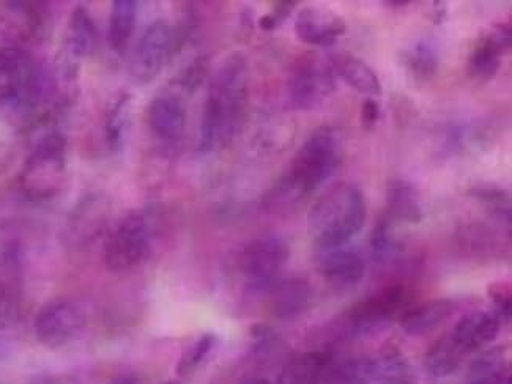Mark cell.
Masks as SVG:
<instances>
[{"label": "cell", "instance_id": "6da1fadb", "mask_svg": "<svg viewBox=\"0 0 512 384\" xmlns=\"http://www.w3.org/2000/svg\"><path fill=\"white\" fill-rule=\"evenodd\" d=\"M248 93V60L242 52H232L219 63L208 85L197 136L199 152H216L234 141L245 122Z\"/></svg>", "mask_w": 512, "mask_h": 384}, {"label": "cell", "instance_id": "7a4b0ae2", "mask_svg": "<svg viewBox=\"0 0 512 384\" xmlns=\"http://www.w3.org/2000/svg\"><path fill=\"white\" fill-rule=\"evenodd\" d=\"M338 166V137L330 126H320L301 145L286 174L268 192L265 208L273 213L294 210L330 180Z\"/></svg>", "mask_w": 512, "mask_h": 384}, {"label": "cell", "instance_id": "3957f363", "mask_svg": "<svg viewBox=\"0 0 512 384\" xmlns=\"http://www.w3.org/2000/svg\"><path fill=\"white\" fill-rule=\"evenodd\" d=\"M366 216V200L358 186L334 185L309 211L312 243L320 252L341 248L363 229Z\"/></svg>", "mask_w": 512, "mask_h": 384}, {"label": "cell", "instance_id": "277c9868", "mask_svg": "<svg viewBox=\"0 0 512 384\" xmlns=\"http://www.w3.org/2000/svg\"><path fill=\"white\" fill-rule=\"evenodd\" d=\"M68 174V147L64 134H45L27 156L19 186L30 200H46L56 197Z\"/></svg>", "mask_w": 512, "mask_h": 384}, {"label": "cell", "instance_id": "5b68a950", "mask_svg": "<svg viewBox=\"0 0 512 384\" xmlns=\"http://www.w3.org/2000/svg\"><path fill=\"white\" fill-rule=\"evenodd\" d=\"M407 306L405 288L394 285L377 295L358 301L349 307L336 322V331L342 339H360L380 333L393 322Z\"/></svg>", "mask_w": 512, "mask_h": 384}, {"label": "cell", "instance_id": "8992f818", "mask_svg": "<svg viewBox=\"0 0 512 384\" xmlns=\"http://www.w3.org/2000/svg\"><path fill=\"white\" fill-rule=\"evenodd\" d=\"M43 92V73L29 51L0 46V104L32 108Z\"/></svg>", "mask_w": 512, "mask_h": 384}, {"label": "cell", "instance_id": "52a82bcc", "mask_svg": "<svg viewBox=\"0 0 512 384\" xmlns=\"http://www.w3.org/2000/svg\"><path fill=\"white\" fill-rule=\"evenodd\" d=\"M51 12L48 5L32 0H8L0 4V41L8 48L29 51L48 38Z\"/></svg>", "mask_w": 512, "mask_h": 384}, {"label": "cell", "instance_id": "ba28073f", "mask_svg": "<svg viewBox=\"0 0 512 384\" xmlns=\"http://www.w3.org/2000/svg\"><path fill=\"white\" fill-rule=\"evenodd\" d=\"M289 257V244L279 237L257 238L246 244L238 260L246 287L251 292H270L281 281Z\"/></svg>", "mask_w": 512, "mask_h": 384}, {"label": "cell", "instance_id": "9c48e42d", "mask_svg": "<svg viewBox=\"0 0 512 384\" xmlns=\"http://www.w3.org/2000/svg\"><path fill=\"white\" fill-rule=\"evenodd\" d=\"M150 249L149 222L141 213H130L117 224L104 246V263L114 273L133 270Z\"/></svg>", "mask_w": 512, "mask_h": 384}, {"label": "cell", "instance_id": "30bf717a", "mask_svg": "<svg viewBox=\"0 0 512 384\" xmlns=\"http://www.w3.org/2000/svg\"><path fill=\"white\" fill-rule=\"evenodd\" d=\"M86 325V314L75 301H49L35 317V336L45 347L64 348L81 336Z\"/></svg>", "mask_w": 512, "mask_h": 384}, {"label": "cell", "instance_id": "8fae6325", "mask_svg": "<svg viewBox=\"0 0 512 384\" xmlns=\"http://www.w3.org/2000/svg\"><path fill=\"white\" fill-rule=\"evenodd\" d=\"M169 59H172V27L164 19H156L134 46L128 65L130 76L138 84H150L160 76Z\"/></svg>", "mask_w": 512, "mask_h": 384}, {"label": "cell", "instance_id": "7c38bea8", "mask_svg": "<svg viewBox=\"0 0 512 384\" xmlns=\"http://www.w3.org/2000/svg\"><path fill=\"white\" fill-rule=\"evenodd\" d=\"M331 62L305 59L295 68L289 82L290 103L298 111H312L336 90Z\"/></svg>", "mask_w": 512, "mask_h": 384}, {"label": "cell", "instance_id": "4fadbf2b", "mask_svg": "<svg viewBox=\"0 0 512 384\" xmlns=\"http://www.w3.org/2000/svg\"><path fill=\"white\" fill-rule=\"evenodd\" d=\"M186 101L180 93L164 92L156 95L147 109V123L153 136L161 144H179L186 128Z\"/></svg>", "mask_w": 512, "mask_h": 384}, {"label": "cell", "instance_id": "5bb4252c", "mask_svg": "<svg viewBox=\"0 0 512 384\" xmlns=\"http://www.w3.org/2000/svg\"><path fill=\"white\" fill-rule=\"evenodd\" d=\"M512 43L511 24H497L494 29L481 35L468 57V74L476 81L486 82L500 70L501 57Z\"/></svg>", "mask_w": 512, "mask_h": 384}, {"label": "cell", "instance_id": "9a60e30c", "mask_svg": "<svg viewBox=\"0 0 512 384\" xmlns=\"http://www.w3.org/2000/svg\"><path fill=\"white\" fill-rule=\"evenodd\" d=\"M346 32V21L325 8H303L295 19V34L306 45L331 46Z\"/></svg>", "mask_w": 512, "mask_h": 384}, {"label": "cell", "instance_id": "2e32d148", "mask_svg": "<svg viewBox=\"0 0 512 384\" xmlns=\"http://www.w3.org/2000/svg\"><path fill=\"white\" fill-rule=\"evenodd\" d=\"M270 312L278 320H294L305 314L314 303L311 284L300 277L281 279L270 292Z\"/></svg>", "mask_w": 512, "mask_h": 384}, {"label": "cell", "instance_id": "e0dca14e", "mask_svg": "<svg viewBox=\"0 0 512 384\" xmlns=\"http://www.w3.org/2000/svg\"><path fill=\"white\" fill-rule=\"evenodd\" d=\"M319 271L328 284L338 288H349L363 279L366 266L363 257L357 251L341 246L322 252Z\"/></svg>", "mask_w": 512, "mask_h": 384}, {"label": "cell", "instance_id": "ac0fdd59", "mask_svg": "<svg viewBox=\"0 0 512 384\" xmlns=\"http://www.w3.org/2000/svg\"><path fill=\"white\" fill-rule=\"evenodd\" d=\"M98 30L93 23L89 10L82 5L73 10L68 21L67 37H65V68L71 70L76 62L92 56L97 48Z\"/></svg>", "mask_w": 512, "mask_h": 384}, {"label": "cell", "instance_id": "d6986e66", "mask_svg": "<svg viewBox=\"0 0 512 384\" xmlns=\"http://www.w3.org/2000/svg\"><path fill=\"white\" fill-rule=\"evenodd\" d=\"M500 331V320L487 312H472L462 317L451 331V337L465 355L475 353L490 344Z\"/></svg>", "mask_w": 512, "mask_h": 384}, {"label": "cell", "instance_id": "ffe728a7", "mask_svg": "<svg viewBox=\"0 0 512 384\" xmlns=\"http://www.w3.org/2000/svg\"><path fill=\"white\" fill-rule=\"evenodd\" d=\"M331 364L333 355L330 351L301 353L284 364L276 384H323Z\"/></svg>", "mask_w": 512, "mask_h": 384}, {"label": "cell", "instance_id": "44dd1931", "mask_svg": "<svg viewBox=\"0 0 512 384\" xmlns=\"http://www.w3.org/2000/svg\"><path fill=\"white\" fill-rule=\"evenodd\" d=\"M371 384H418L409 358L394 345L372 356Z\"/></svg>", "mask_w": 512, "mask_h": 384}, {"label": "cell", "instance_id": "7402d4cb", "mask_svg": "<svg viewBox=\"0 0 512 384\" xmlns=\"http://www.w3.org/2000/svg\"><path fill=\"white\" fill-rule=\"evenodd\" d=\"M456 311L451 300H434L405 311L401 317V328L409 336H424L432 333Z\"/></svg>", "mask_w": 512, "mask_h": 384}, {"label": "cell", "instance_id": "603a6c76", "mask_svg": "<svg viewBox=\"0 0 512 384\" xmlns=\"http://www.w3.org/2000/svg\"><path fill=\"white\" fill-rule=\"evenodd\" d=\"M468 384H512L511 362L503 347L479 353L468 369Z\"/></svg>", "mask_w": 512, "mask_h": 384}, {"label": "cell", "instance_id": "cb8c5ba5", "mask_svg": "<svg viewBox=\"0 0 512 384\" xmlns=\"http://www.w3.org/2000/svg\"><path fill=\"white\" fill-rule=\"evenodd\" d=\"M386 215L396 222L418 224L423 221L420 194L410 181L393 180L386 188Z\"/></svg>", "mask_w": 512, "mask_h": 384}, {"label": "cell", "instance_id": "d4e9b609", "mask_svg": "<svg viewBox=\"0 0 512 384\" xmlns=\"http://www.w3.org/2000/svg\"><path fill=\"white\" fill-rule=\"evenodd\" d=\"M334 73H338L350 87L361 95L380 96L383 93L382 82L368 63L350 54H339L331 60Z\"/></svg>", "mask_w": 512, "mask_h": 384}, {"label": "cell", "instance_id": "484cf974", "mask_svg": "<svg viewBox=\"0 0 512 384\" xmlns=\"http://www.w3.org/2000/svg\"><path fill=\"white\" fill-rule=\"evenodd\" d=\"M138 2L134 0H116L109 15L108 43L112 51L122 56L130 45L136 19H138Z\"/></svg>", "mask_w": 512, "mask_h": 384}, {"label": "cell", "instance_id": "4316f807", "mask_svg": "<svg viewBox=\"0 0 512 384\" xmlns=\"http://www.w3.org/2000/svg\"><path fill=\"white\" fill-rule=\"evenodd\" d=\"M465 356L467 355L457 347L451 334H446V336L435 340L431 348L426 351L424 367H426L427 373L434 378L451 377L453 373L461 369Z\"/></svg>", "mask_w": 512, "mask_h": 384}, {"label": "cell", "instance_id": "83f0119b", "mask_svg": "<svg viewBox=\"0 0 512 384\" xmlns=\"http://www.w3.org/2000/svg\"><path fill=\"white\" fill-rule=\"evenodd\" d=\"M131 126V96L120 92L109 104L104 120V137L112 152H120L127 142Z\"/></svg>", "mask_w": 512, "mask_h": 384}, {"label": "cell", "instance_id": "f1b7e54d", "mask_svg": "<svg viewBox=\"0 0 512 384\" xmlns=\"http://www.w3.org/2000/svg\"><path fill=\"white\" fill-rule=\"evenodd\" d=\"M402 63L413 78L418 81H429L434 78L440 67V54L431 41L420 40L404 49Z\"/></svg>", "mask_w": 512, "mask_h": 384}, {"label": "cell", "instance_id": "f546056e", "mask_svg": "<svg viewBox=\"0 0 512 384\" xmlns=\"http://www.w3.org/2000/svg\"><path fill=\"white\" fill-rule=\"evenodd\" d=\"M106 218V208L101 207L100 200L97 197H90V199L82 200L75 215L70 219V232L71 237L78 240L79 243H86L90 238L95 237L100 232Z\"/></svg>", "mask_w": 512, "mask_h": 384}, {"label": "cell", "instance_id": "4dcf8cb0", "mask_svg": "<svg viewBox=\"0 0 512 384\" xmlns=\"http://www.w3.org/2000/svg\"><path fill=\"white\" fill-rule=\"evenodd\" d=\"M401 241L397 238L396 221L390 216H380L371 233V255L374 262L388 263L401 252Z\"/></svg>", "mask_w": 512, "mask_h": 384}, {"label": "cell", "instance_id": "1f68e13d", "mask_svg": "<svg viewBox=\"0 0 512 384\" xmlns=\"http://www.w3.org/2000/svg\"><path fill=\"white\" fill-rule=\"evenodd\" d=\"M372 356H355L331 364L323 384H371Z\"/></svg>", "mask_w": 512, "mask_h": 384}, {"label": "cell", "instance_id": "d6a6232c", "mask_svg": "<svg viewBox=\"0 0 512 384\" xmlns=\"http://www.w3.org/2000/svg\"><path fill=\"white\" fill-rule=\"evenodd\" d=\"M216 345V336L212 333L201 334L183 350L177 364V373L180 377H190L191 373L196 372L201 367L202 362L208 358Z\"/></svg>", "mask_w": 512, "mask_h": 384}, {"label": "cell", "instance_id": "836d02e7", "mask_svg": "<svg viewBox=\"0 0 512 384\" xmlns=\"http://www.w3.org/2000/svg\"><path fill=\"white\" fill-rule=\"evenodd\" d=\"M470 194L478 199L487 210L492 211V215L500 221L511 224V197L508 192L497 186H476L470 189Z\"/></svg>", "mask_w": 512, "mask_h": 384}, {"label": "cell", "instance_id": "e575fe53", "mask_svg": "<svg viewBox=\"0 0 512 384\" xmlns=\"http://www.w3.org/2000/svg\"><path fill=\"white\" fill-rule=\"evenodd\" d=\"M21 314V301L12 284L0 279V331L16 325Z\"/></svg>", "mask_w": 512, "mask_h": 384}, {"label": "cell", "instance_id": "d590c367", "mask_svg": "<svg viewBox=\"0 0 512 384\" xmlns=\"http://www.w3.org/2000/svg\"><path fill=\"white\" fill-rule=\"evenodd\" d=\"M208 60L205 57H199V59L194 60L193 63H190L186 70H183V73L180 74L175 84L182 90L186 95H193L199 87H201L202 82L207 79L208 76Z\"/></svg>", "mask_w": 512, "mask_h": 384}, {"label": "cell", "instance_id": "8d00e7d4", "mask_svg": "<svg viewBox=\"0 0 512 384\" xmlns=\"http://www.w3.org/2000/svg\"><path fill=\"white\" fill-rule=\"evenodd\" d=\"M490 300L494 301L495 317L501 322H509L512 315V292L506 282H498L489 287Z\"/></svg>", "mask_w": 512, "mask_h": 384}, {"label": "cell", "instance_id": "74e56055", "mask_svg": "<svg viewBox=\"0 0 512 384\" xmlns=\"http://www.w3.org/2000/svg\"><path fill=\"white\" fill-rule=\"evenodd\" d=\"M380 119V106L374 98H366L363 101V106H361V123H363L364 128H374L377 123H379Z\"/></svg>", "mask_w": 512, "mask_h": 384}, {"label": "cell", "instance_id": "f35d334b", "mask_svg": "<svg viewBox=\"0 0 512 384\" xmlns=\"http://www.w3.org/2000/svg\"><path fill=\"white\" fill-rule=\"evenodd\" d=\"M297 5V2H278V4H276L275 12L271 13V16H273V19L278 23V26L284 19H287V16L292 13V10H294Z\"/></svg>", "mask_w": 512, "mask_h": 384}, {"label": "cell", "instance_id": "ab89813d", "mask_svg": "<svg viewBox=\"0 0 512 384\" xmlns=\"http://www.w3.org/2000/svg\"><path fill=\"white\" fill-rule=\"evenodd\" d=\"M260 29L264 30H273L278 27V23H276L275 19H273V16L267 15L264 16V18H260Z\"/></svg>", "mask_w": 512, "mask_h": 384}, {"label": "cell", "instance_id": "60d3db41", "mask_svg": "<svg viewBox=\"0 0 512 384\" xmlns=\"http://www.w3.org/2000/svg\"><path fill=\"white\" fill-rule=\"evenodd\" d=\"M243 384H270L267 378H251V380L245 381Z\"/></svg>", "mask_w": 512, "mask_h": 384}, {"label": "cell", "instance_id": "b9f144b4", "mask_svg": "<svg viewBox=\"0 0 512 384\" xmlns=\"http://www.w3.org/2000/svg\"><path fill=\"white\" fill-rule=\"evenodd\" d=\"M386 5H391V7H394V8H401V7H407V5H409V2H404V0H399V2H394V0H391V2H386Z\"/></svg>", "mask_w": 512, "mask_h": 384}, {"label": "cell", "instance_id": "7bdbcfd3", "mask_svg": "<svg viewBox=\"0 0 512 384\" xmlns=\"http://www.w3.org/2000/svg\"><path fill=\"white\" fill-rule=\"evenodd\" d=\"M32 384H52V383L49 380H40V381H35V383H32Z\"/></svg>", "mask_w": 512, "mask_h": 384}, {"label": "cell", "instance_id": "ee69618b", "mask_svg": "<svg viewBox=\"0 0 512 384\" xmlns=\"http://www.w3.org/2000/svg\"><path fill=\"white\" fill-rule=\"evenodd\" d=\"M166 384H177V383H174V381H169V383H166Z\"/></svg>", "mask_w": 512, "mask_h": 384}]
</instances>
